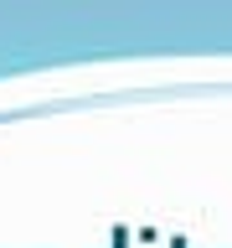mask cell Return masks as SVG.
Here are the masks:
<instances>
[]
</instances>
